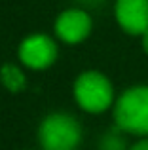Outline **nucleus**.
I'll return each mask as SVG.
<instances>
[{"label": "nucleus", "mask_w": 148, "mask_h": 150, "mask_svg": "<svg viewBox=\"0 0 148 150\" xmlns=\"http://www.w3.org/2000/svg\"><path fill=\"white\" fill-rule=\"evenodd\" d=\"M114 125L127 135L148 137V86L139 84L127 88L112 106Z\"/></svg>", "instance_id": "1"}, {"label": "nucleus", "mask_w": 148, "mask_h": 150, "mask_svg": "<svg viewBox=\"0 0 148 150\" xmlns=\"http://www.w3.org/2000/svg\"><path fill=\"white\" fill-rule=\"evenodd\" d=\"M72 95L76 105L89 114H101L116 103L114 86L101 70H84L78 74L72 84Z\"/></svg>", "instance_id": "2"}, {"label": "nucleus", "mask_w": 148, "mask_h": 150, "mask_svg": "<svg viewBox=\"0 0 148 150\" xmlns=\"http://www.w3.org/2000/svg\"><path fill=\"white\" fill-rule=\"evenodd\" d=\"M82 143V125L72 114L51 112L38 125L42 150H76Z\"/></svg>", "instance_id": "3"}, {"label": "nucleus", "mask_w": 148, "mask_h": 150, "mask_svg": "<svg viewBox=\"0 0 148 150\" xmlns=\"http://www.w3.org/2000/svg\"><path fill=\"white\" fill-rule=\"evenodd\" d=\"M59 48L55 38L46 33H32L19 42L17 57L25 69L30 70H46L57 61Z\"/></svg>", "instance_id": "4"}, {"label": "nucleus", "mask_w": 148, "mask_h": 150, "mask_svg": "<svg viewBox=\"0 0 148 150\" xmlns=\"http://www.w3.org/2000/svg\"><path fill=\"white\" fill-rule=\"evenodd\" d=\"M93 30V19L89 15V11L85 8H68L63 10L55 17L53 23V33H55L57 40H61L63 44L76 46L82 44L89 38Z\"/></svg>", "instance_id": "5"}, {"label": "nucleus", "mask_w": 148, "mask_h": 150, "mask_svg": "<svg viewBox=\"0 0 148 150\" xmlns=\"http://www.w3.org/2000/svg\"><path fill=\"white\" fill-rule=\"evenodd\" d=\"M114 17L129 36H142L148 30V0H116Z\"/></svg>", "instance_id": "6"}, {"label": "nucleus", "mask_w": 148, "mask_h": 150, "mask_svg": "<svg viewBox=\"0 0 148 150\" xmlns=\"http://www.w3.org/2000/svg\"><path fill=\"white\" fill-rule=\"evenodd\" d=\"M0 82L10 93H19L27 88V76L21 67L13 63H6L0 67Z\"/></svg>", "instance_id": "7"}, {"label": "nucleus", "mask_w": 148, "mask_h": 150, "mask_svg": "<svg viewBox=\"0 0 148 150\" xmlns=\"http://www.w3.org/2000/svg\"><path fill=\"white\" fill-rule=\"evenodd\" d=\"M125 133L122 129H118L114 125L112 129H108L99 141V150H129L127 146V141H125Z\"/></svg>", "instance_id": "8"}, {"label": "nucleus", "mask_w": 148, "mask_h": 150, "mask_svg": "<svg viewBox=\"0 0 148 150\" xmlns=\"http://www.w3.org/2000/svg\"><path fill=\"white\" fill-rule=\"evenodd\" d=\"M129 150H148V137H144V139H139L135 144H131Z\"/></svg>", "instance_id": "9"}, {"label": "nucleus", "mask_w": 148, "mask_h": 150, "mask_svg": "<svg viewBox=\"0 0 148 150\" xmlns=\"http://www.w3.org/2000/svg\"><path fill=\"white\" fill-rule=\"evenodd\" d=\"M82 4L80 8H95V6H101L104 0H78Z\"/></svg>", "instance_id": "10"}, {"label": "nucleus", "mask_w": 148, "mask_h": 150, "mask_svg": "<svg viewBox=\"0 0 148 150\" xmlns=\"http://www.w3.org/2000/svg\"><path fill=\"white\" fill-rule=\"evenodd\" d=\"M141 46H142V51H144V53L148 55V30L141 36Z\"/></svg>", "instance_id": "11"}]
</instances>
